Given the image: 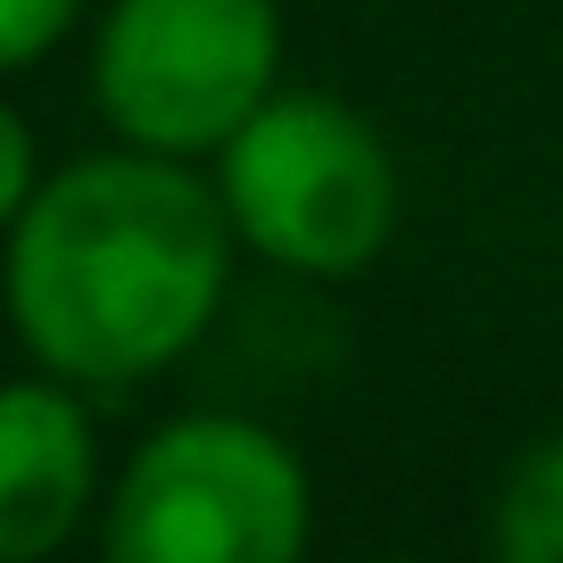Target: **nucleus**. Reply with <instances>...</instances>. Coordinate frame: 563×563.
Masks as SVG:
<instances>
[{"instance_id":"nucleus-1","label":"nucleus","mask_w":563,"mask_h":563,"mask_svg":"<svg viewBox=\"0 0 563 563\" xmlns=\"http://www.w3.org/2000/svg\"><path fill=\"white\" fill-rule=\"evenodd\" d=\"M232 249V216L199 166L108 141L51 166L0 232V316L58 382L91 398L141 389L216 332Z\"/></svg>"},{"instance_id":"nucleus-2","label":"nucleus","mask_w":563,"mask_h":563,"mask_svg":"<svg viewBox=\"0 0 563 563\" xmlns=\"http://www.w3.org/2000/svg\"><path fill=\"white\" fill-rule=\"evenodd\" d=\"M307 456L232 406L166 415L100 497V563H307Z\"/></svg>"},{"instance_id":"nucleus-3","label":"nucleus","mask_w":563,"mask_h":563,"mask_svg":"<svg viewBox=\"0 0 563 563\" xmlns=\"http://www.w3.org/2000/svg\"><path fill=\"white\" fill-rule=\"evenodd\" d=\"M208 183L249 257L307 282H349L398 232V158L373 117L282 84L208 158Z\"/></svg>"},{"instance_id":"nucleus-4","label":"nucleus","mask_w":563,"mask_h":563,"mask_svg":"<svg viewBox=\"0 0 563 563\" xmlns=\"http://www.w3.org/2000/svg\"><path fill=\"white\" fill-rule=\"evenodd\" d=\"M282 0H108L91 25V108L108 141L208 166L282 91Z\"/></svg>"},{"instance_id":"nucleus-5","label":"nucleus","mask_w":563,"mask_h":563,"mask_svg":"<svg viewBox=\"0 0 563 563\" xmlns=\"http://www.w3.org/2000/svg\"><path fill=\"white\" fill-rule=\"evenodd\" d=\"M108 497V456L91 389L58 373H9L0 382V563H51L84 539Z\"/></svg>"},{"instance_id":"nucleus-6","label":"nucleus","mask_w":563,"mask_h":563,"mask_svg":"<svg viewBox=\"0 0 563 563\" xmlns=\"http://www.w3.org/2000/svg\"><path fill=\"white\" fill-rule=\"evenodd\" d=\"M497 563H563V431L514 456L489 514Z\"/></svg>"},{"instance_id":"nucleus-7","label":"nucleus","mask_w":563,"mask_h":563,"mask_svg":"<svg viewBox=\"0 0 563 563\" xmlns=\"http://www.w3.org/2000/svg\"><path fill=\"white\" fill-rule=\"evenodd\" d=\"M84 25V0H0V84L58 51Z\"/></svg>"},{"instance_id":"nucleus-8","label":"nucleus","mask_w":563,"mask_h":563,"mask_svg":"<svg viewBox=\"0 0 563 563\" xmlns=\"http://www.w3.org/2000/svg\"><path fill=\"white\" fill-rule=\"evenodd\" d=\"M34 191H42V141H34V124H25V108L0 91V232L25 216Z\"/></svg>"}]
</instances>
